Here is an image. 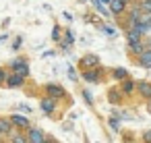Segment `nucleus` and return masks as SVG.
I'll use <instances>...</instances> for the list:
<instances>
[{
    "label": "nucleus",
    "mask_w": 151,
    "mask_h": 143,
    "mask_svg": "<svg viewBox=\"0 0 151 143\" xmlns=\"http://www.w3.org/2000/svg\"><path fill=\"white\" fill-rule=\"evenodd\" d=\"M40 108L48 114V116H52V114H56V108H58V100L56 98H52V95H44L42 100H40Z\"/></svg>",
    "instance_id": "f257e3e1"
},
{
    "label": "nucleus",
    "mask_w": 151,
    "mask_h": 143,
    "mask_svg": "<svg viewBox=\"0 0 151 143\" xmlns=\"http://www.w3.org/2000/svg\"><path fill=\"white\" fill-rule=\"evenodd\" d=\"M27 139H29V143H46V141H54V139H50L44 131H40V129H27Z\"/></svg>",
    "instance_id": "f03ea898"
},
{
    "label": "nucleus",
    "mask_w": 151,
    "mask_h": 143,
    "mask_svg": "<svg viewBox=\"0 0 151 143\" xmlns=\"http://www.w3.org/2000/svg\"><path fill=\"white\" fill-rule=\"evenodd\" d=\"M145 50H147V46H145L143 38H141V40H130V42H128V56L137 58V56H141Z\"/></svg>",
    "instance_id": "7ed1b4c3"
},
{
    "label": "nucleus",
    "mask_w": 151,
    "mask_h": 143,
    "mask_svg": "<svg viewBox=\"0 0 151 143\" xmlns=\"http://www.w3.org/2000/svg\"><path fill=\"white\" fill-rule=\"evenodd\" d=\"M11 71H13V73H19V75H25V77L31 73L29 62H27L25 58H15V60L11 62Z\"/></svg>",
    "instance_id": "20e7f679"
},
{
    "label": "nucleus",
    "mask_w": 151,
    "mask_h": 143,
    "mask_svg": "<svg viewBox=\"0 0 151 143\" xmlns=\"http://www.w3.org/2000/svg\"><path fill=\"white\" fill-rule=\"evenodd\" d=\"M25 75H19V73H11L9 75V79H6V83H4V87H9V89H19V87H23L25 85Z\"/></svg>",
    "instance_id": "39448f33"
},
{
    "label": "nucleus",
    "mask_w": 151,
    "mask_h": 143,
    "mask_svg": "<svg viewBox=\"0 0 151 143\" xmlns=\"http://www.w3.org/2000/svg\"><path fill=\"white\" fill-rule=\"evenodd\" d=\"M11 120H13V124H15L17 131H27V129H31V118H27L25 114H13Z\"/></svg>",
    "instance_id": "423d86ee"
},
{
    "label": "nucleus",
    "mask_w": 151,
    "mask_h": 143,
    "mask_svg": "<svg viewBox=\"0 0 151 143\" xmlns=\"http://www.w3.org/2000/svg\"><path fill=\"white\" fill-rule=\"evenodd\" d=\"M44 91H46L48 95L56 98V100H62V98H66V91H64V87H62V85H58V83H48V85L44 87Z\"/></svg>",
    "instance_id": "0eeeda50"
},
{
    "label": "nucleus",
    "mask_w": 151,
    "mask_h": 143,
    "mask_svg": "<svg viewBox=\"0 0 151 143\" xmlns=\"http://www.w3.org/2000/svg\"><path fill=\"white\" fill-rule=\"evenodd\" d=\"M128 0H112V2H110V11H112V15H124L126 11H128Z\"/></svg>",
    "instance_id": "6e6552de"
},
{
    "label": "nucleus",
    "mask_w": 151,
    "mask_h": 143,
    "mask_svg": "<svg viewBox=\"0 0 151 143\" xmlns=\"http://www.w3.org/2000/svg\"><path fill=\"white\" fill-rule=\"evenodd\" d=\"M95 66H99V58H97V54H85V56L81 58V69H83V71H87V69H95Z\"/></svg>",
    "instance_id": "1a4fd4ad"
},
{
    "label": "nucleus",
    "mask_w": 151,
    "mask_h": 143,
    "mask_svg": "<svg viewBox=\"0 0 151 143\" xmlns=\"http://www.w3.org/2000/svg\"><path fill=\"white\" fill-rule=\"evenodd\" d=\"M137 93H139L143 100L151 102V81H139V83H137Z\"/></svg>",
    "instance_id": "9d476101"
},
{
    "label": "nucleus",
    "mask_w": 151,
    "mask_h": 143,
    "mask_svg": "<svg viewBox=\"0 0 151 143\" xmlns=\"http://www.w3.org/2000/svg\"><path fill=\"white\" fill-rule=\"evenodd\" d=\"M134 62H137L141 69H151V48L147 46V50H145L141 56H137V58H134Z\"/></svg>",
    "instance_id": "9b49d317"
},
{
    "label": "nucleus",
    "mask_w": 151,
    "mask_h": 143,
    "mask_svg": "<svg viewBox=\"0 0 151 143\" xmlns=\"http://www.w3.org/2000/svg\"><path fill=\"white\" fill-rule=\"evenodd\" d=\"M13 129H15V124H13V120H11V116H0V135H11L13 133Z\"/></svg>",
    "instance_id": "f8f14e48"
},
{
    "label": "nucleus",
    "mask_w": 151,
    "mask_h": 143,
    "mask_svg": "<svg viewBox=\"0 0 151 143\" xmlns=\"http://www.w3.org/2000/svg\"><path fill=\"white\" fill-rule=\"evenodd\" d=\"M83 79L89 81V83H97V81H101V71L97 66L95 69H87V71H83Z\"/></svg>",
    "instance_id": "ddd939ff"
},
{
    "label": "nucleus",
    "mask_w": 151,
    "mask_h": 143,
    "mask_svg": "<svg viewBox=\"0 0 151 143\" xmlns=\"http://www.w3.org/2000/svg\"><path fill=\"white\" fill-rule=\"evenodd\" d=\"M120 89H122V93H124V95H132V93L137 91V83H134L132 79H124V81H122V85H120Z\"/></svg>",
    "instance_id": "4468645a"
},
{
    "label": "nucleus",
    "mask_w": 151,
    "mask_h": 143,
    "mask_svg": "<svg viewBox=\"0 0 151 143\" xmlns=\"http://www.w3.org/2000/svg\"><path fill=\"white\" fill-rule=\"evenodd\" d=\"M122 89H110L108 91V100L112 102V104H122Z\"/></svg>",
    "instance_id": "2eb2a0df"
},
{
    "label": "nucleus",
    "mask_w": 151,
    "mask_h": 143,
    "mask_svg": "<svg viewBox=\"0 0 151 143\" xmlns=\"http://www.w3.org/2000/svg\"><path fill=\"white\" fill-rule=\"evenodd\" d=\"M112 77L116 81H124V79H128V71L126 69H114L112 71Z\"/></svg>",
    "instance_id": "dca6fc26"
},
{
    "label": "nucleus",
    "mask_w": 151,
    "mask_h": 143,
    "mask_svg": "<svg viewBox=\"0 0 151 143\" xmlns=\"http://www.w3.org/2000/svg\"><path fill=\"white\" fill-rule=\"evenodd\" d=\"M6 141H9V143H25V141H29V139H27L25 135H21V133H15V135L11 133V137H9Z\"/></svg>",
    "instance_id": "f3484780"
},
{
    "label": "nucleus",
    "mask_w": 151,
    "mask_h": 143,
    "mask_svg": "<svg viewBox=\"0 0 151 143\" xmlns=\"http://www.w3.org/2000/svg\"><path fill=\"white\" fill-rule=\"evenodd\" d=\"M139 4H141L143 13H151V0H139Z\"/></svg>",
    "instance_id": "a211bd4d"
},
{
    "label": "nucleus",
    "mask_w": 151,
    "mask_h": 143,
    "mask_svg": "<svg viewBox=\"0 0 151 143\" xmlns=\"http://www.w3.org/2000/svg\"><path fill=\"white\" fill-rule=\"evenodd\" d=\"M60 33H62V29L56 25L54 29H52V40H56V42H60Z\"/></svg>",
    "instance_id": "6ab92c4d"
},
{
    "label": "nucleus",
    "mask_w": 151,
    "mask_h": 143,
    "mask_svg": "<svg viewBox=\"0 0 151 143\" xmlns=\"http://www.w3.org/2000/svg\"><path fill=\"white\" fill-rule=\"evenodd\" d=\"M6 79H9V73H6L4 69H0V85H4V83H6Z\"/></svg>",
    "instance_id": "aec40b11"
},
{
    "label": "nucleus",
    "mask_w": 151,
    "mask_h": 143,
    "mask_svg": "<svg viewBox=\"0 0 151 143\" xmlns=\"http://www.w3.org/2000/svg\"><path fill=\"white\" fill-rule=\"evenodd\" d=\"M118 124H120V118H118V116H112V118H110V126H112V129H118Z\"/></svg>",
    "instance_id": "412c9836"
},
{
    "label": "nucleus",
    "mask_w": 151,
    "mask_h": 143,
    "mask_svg": "<svg viewBox=\"0 0 151 143\" xmlns=\"http://www.w3.org/2000/svg\"><path fill=\"white\" fill-rule=\"evenodd\" d=\"M143 141H149V143H151V129L143 133Z\"/></svg>",
    "instance_id": "4be33fe9"
},
{
    "label": "nucleus",
    "mask_w": 151,
    "mask_h": 143,
    "mask_svg": "<svg viewBox=\"0 0 151 143\" xmlns=\"http://www.w3.org/2000/svg\"><path fill=\"white\" fill-rule=\"evenodd\" d=\"M83 95H85L87 104H93V98H91V93H89V91H83Z\"/></svg>",
    "instance_id": "5701e85b"
},
{
    "label": "nucleus",
    "mask_w": 151,
    "mask_h": 143,
    "mask_svg": "<svg viewBox=\"0 0 151 143\" xmlns=\"http://www.w3.org/2000/svg\"><path fill=\"white\" fill-rule=\"evenodd\" d=\"M104 31H106V33H110V35H112V38H116V31H114V29H112V27H104Z\"/></svg>",
    "instance_id": "b1692460"
},
{
    "label": "nucleus",
    "mask_w": 151,
    "mask_h": 143,
    "mask_svg": "<svg viewBox=\"0 0 151 143\" xmlns=\"http://www.w3.org/2000/svg\"><path fill=\"white\" fill-rule=\"evenodd\" d=\"M19 48H21V38H17L15 44H13V50H19Z\"/></svg>",
    "instance_id": "393cba45"
},
{
    "label": "nucleus",
    "mask_w": 151,
    "mask_h": 143,
    "mask_svg": "<svg viewBox=\"0 0 151 143\" xmlns=\"http://www.w3.org/2000/svg\"><path fill=\"white\" fill-rule=\"evenodd\" d=\"M147 46H149V48H151V40H149V44H147Z\"/></svg>",
    "instance_id": "a878e982"
},
{
    "label": "nucleus",
    "mask_w": 151,
    "mask_h": 143,
    "mask_svg": "<svg viewBox=\"0 0 151 143\" xmlns=\"http://www.w3.org/2000/svg\"><path fill=\"white\" fill-rule=\"evenodd\" d=\"M128 2H137V0H128Z\"/></svg>",
    "instance_id": "bb28decb"
},
{
    "label": "nucleus",
    "mask_w": 151,
    "mask_h": 143,
    "mask_svg": "<svg viewBox=\"0 0 151 143\" xmlns=\"http://www.w3.org/2000/svg\"><path fill=\"white\" fill-rule=\"evenodd\" d=\"M149 110H151V106H149Z\"/></svg>",
    "instance_id": "cd10ccee"
}]
</instances>
